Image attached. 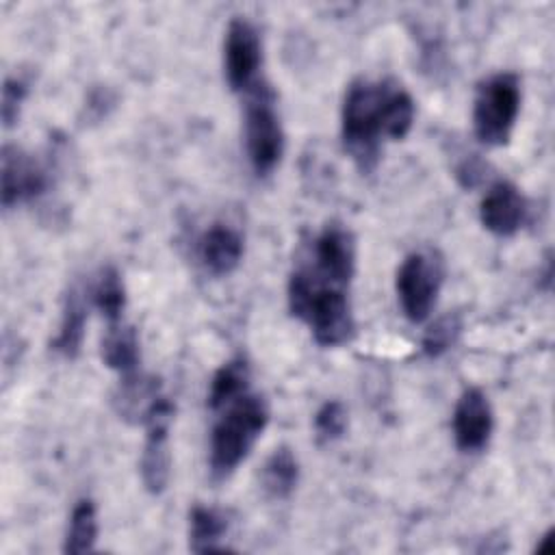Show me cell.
Listing matches in <instances>:
<instances>
[{
	"label": "cell",
	"instance_id": "8fae6325",
	"mask_svg": "<svg viewBox=\"0 0 555 555\" xmlns=\"http://www.w3.org/2000/svg\"><path fill=\"white\" fill-rule=\"evenodd\" d=\"M494 416L488 397L479 388H466L453 410V438L460 451L477 453L492 436Z\"/></svg>",
	"mask_w": 555,
	"mask_h": 555
},
{
	"label": "cell",
	"instance_id": "e0dca14e",
	"mask_svg": "<svg viewBox=\"0 0 555 555\" xmlns=\"http://www.w3.org/2000/svg\"><path fill=\"white\" fill-rule=\"evenodd\" d=\"M299 481V462L288 447H278L260 470V486L273 501L288 499Z\"/></svg>",
	"mask_w": 555,
	"mask_h": 555
},
{
	"label": "cell",
	"instance_id": "44dd1931",
	"mask_svg": "<svg viewBox=\"0 0 555 555\" xmlns=\"http://www.w3.org/2000/svg\"><path fill=\"white\" fill-rule=\"evenodd\" d=\"M91 301L100 310V314L115 325L121 321L126 308V288L119 271L115 267H104L91 286Z\"/></svg>",
	"mask_w": 555,
	"mask_h": 555
},
{
	"label": "cell",
	"instance_id": "9c48e42d",
	"mask_svg": "<svg viewBox=\"0 0 555 555\" xmlns=\"http://www.w3.org/2000/svg\"><path fill=\"white\" fill-rule=\"evenodd\" d=\"M321 280L347 288L356 273V238L340 223L325 225L314 238V267Z\"/></svg>",
	"mask_w": 555,
	"mask_h": 555
},
{
	"label": "cell",
	"instance_id": "5b68a950",
	"mask_svg": "<svg viewBox=\"0 0 555 555\" xmlns=\"http://www.w3.org/2000/svg\"><path fill=\"white\" fill-rule=\"evenodd\" d=\"M245 147L256 176H269L284 154V130L273 106V93L256 85L245 106Z\"/></svg>",
	"mask_w": 555,
	"mask_h": 555
},
{
	"label": "cell",
	"instance_id": "ba28073f",
	"mask_svg": "<svg viewBox=\"0 0 555 555\" xmlns=\"http://www.w3.org/2000/svg\"><path fill=\"white\" fill-rule=\"evenodd\" d=\"M262 63V43L256 26L243 17L228 24L223 41V69L232 91H251L258 82V69Z\"/></svg>",
	"mask_w": 555,
	"mask_h": 555
},
{
	"label": "cell",
	"instance_id": "603a6c76",
	"mask_svg": "<svg viewBox=\"0 0 555 555\" xmlns=\"http://www.w3.org/2000/svg\"><path fill=\"white\" fill-rule=\"evenodd\" d=\"M347 431V408L340 401H325L314 414V438L319 444H332Z\"/></svg>",
	"mask_w": 555,
	"mask_h": 555
},
{
	"label": "cell",
	"instance_id": "7a4b0ae2",
	"mask_svg": "<svg viewBox=\"0 0 555 555\" xmlns=\"http://www.w3.org/2000/svg\"><path fill=\"white\" fill-rule=\"evenodd\" d=\"M288 310L308 323L314 340L336 347L353 336V314L345 288L321 280L310 267H301L288 278Z\"/></svg>",
	"mask_w": 555,
	"mask_h": 555
},
{
	"label": "cell",
	"instance_id": "3957f363",
	"mask_svg": "<svg viewBox=\"0 0 555 555\" xmlns=\"http://www.w3.org/2000/svg\"><path fill=\"white\" fill-rule=\"evenodd\" d=\"M269 423V405L260 395H243L228 405L210 434V473L215 479L230 477L249 455Z\"/></svg>",
	"mask_w": 555,
	"mask_h": 555
},
{
	"label": "cell",
	"instance_id": "277c9868",
	"mask_svg": "<svg viewBox=\"0 0 555 555\" xmlns=\"http://www.w3.org/2000/svg\"><path fill=\"white\" fill-rule=\"evenodd\" d=\"M520 111V82L516 74L501 72L486 78L475 95L473 126L481 143L501 147L509 141Z\"/></svg>",
	"mask_w": 555,
	"mask_h": 555
},
{
	"label": "cell",
	"instance_id": "30bf717a",
	"mask_svg": "<svg viewBox=\"0 0 555 555\" xmlns=\"http://www.w3.org/2000/svg\"><path fill=\"white\" fill-rule=\"evenodd\" d=\"M2 206L13 208L37 199L48 189V171L17 145L2 147Z\"/></svg>",
	"mask_w": 555,
	"mask_h": 555
},
{
	"label": "cell",
	"instance_id": "7402d4cb",
	"mask_svg": "<svg viewBox=\"0 0 555 555\" xmlns=\"http://www.w3.org/2000/svg\"><path fill=\"white\" fill-rule=\"evenodd\" d=\"M462 334V319L455 312H449L440 319H436L423 334L421 347L423 353L429 358H440L442 353H447L460 338Z\"/></svg>",
	"mask_w": 555,
	"mask_h": 555
},
{
	"label": "cell",
	"instance_id": "484cf974",
	"mask_svg": "<svg viewBox=\"0 0 555 555\" xmlns=\"http://www.w3.org/2000/svg\"><path fill=\"white\" fill-rule=\"evenodd\" d=\"M551 535H553V531H551V529H548V531L542 535L540 544L535 546V551H538V553H544V551H546V546H548V542H551Z\"/></svg>",
	"mask_w": 555,
	"mask_h": 555
},
{
	"label": "cell",
	"instance_id": "8992f818",
	"mask_svg": "<svg viewBox=\"0 0 555 555\" xmlns=\"http://www.w3.org/2000/svg\"><path fill=\"white\" fill-rule=\"evenodd\" d=\"M444 280V264L436 251H412L397 271L395 288L403 314L412 323H423L436 306Z\"/></svg>",
	"mask_w": 555,
	"mask_h": 555
},
{
	"label": "cell",
	"instance_id": "4fadbf2b",
	"mask_svg": "<svg viewBox=\"0 0 555 555\" xmlns=\"http://www.w3.org/2000/svg\"><path fill=\"white\" fill-rule=\"evenodd\" d=\"M243 249V236L225 223L210 225L199 238V260L204 269L217 278L230 275L241 264Z\"/></svg>",
	"mask_w": 555,
	"mask_h": 555
},
{
	"label": "cell",
	"instance_id": "d6986e66",
	"mask_svg": "<svg viewBox=\"0 0 555 555\" xmlns=\"http://www.w3.org/2000/svg\"><path fill=\"white\" fill-rule=\"evenodd\" d=\"M228 531L225 516L215 507L195 505L189 514V546L195 553H215L228 551L219 544L223 533Z\"/></svg>",
	"mask_w": 555,
	"mask_h": 555
},
{
	"label": "cell",
	"instance_id": "9a60e30c",
	"mask_svg": "<svg viewBox=\"0 0 555 555\" xmlns=\"http://www.w3.org/2000/svg\"><path fill=\"white\" fill-rule=\"evenodd\" d=\"M249 377H251V371L243 356H234L228 362H223L210 379V388H208L210 410L228 408L234 401H238L243 395H247Z\"/></svg>",
	"mask_w": 555,
	"mask_h": 555
},
{
	"label": "cell",
	"instance_id": "7c38bea8",
	"mask_svg": "<svg viewBox=\"0 0 555 555\" xmlns=\"http://www.w3.org/2000/svg\"><path fill=\"white\" fill-rule=\"evenodd\" d=\"M479 219L483 228L496 236H512L527 219V199L505 180L494 182L479 204Z\"/></svg>",
	"mask_w": 555,
	"mask_h": 555
},
{
	"label": "cell",
	"instance_id": "ac0fdd59",
	"mask_svg": "<svg viewBox=\"0 0 555 555\" xmlns=\"http://www.w3.org/2000/svg\"><path fill=\"white\" fill-rule=\"evenodd\" d=\"M102 360L108 369L119 371V373H132L137 371L141 351H139V336L132 325L115 323L108 325L102 345H100Z\"/></svg>",
	"mask_w": 555,
	"mask_h": 555
},
{
	"label": "cell",
	"instance_id": "2e32d148",
	"mask_svg": "<svg viewBox=\"0 0 555 555\" xmlns=\"http://www.w3.org/2000/svg\"><path fill=\"white\" fill-rule=\"evenodd\" d=\"M87 301L85 295L78 288H72L65 297L63 304V314H61V325L59 334L52 340V349L63 356V358H76L82 338H85V325H87Z\"/></svg>",
	"mask_w": 555,
	"mask_h": 555
},
{
	"label": "cell",
	"instance_id": "6da1fadb",
	"mask_svg": "<svg viewBox=\"0 0 555 555\" xmlns=\"http://www.w3.org/2000/svg\"><path fill=\"white\" fill-rule=\"evenodd\" d=\"M414 121L412 95L390 80H356L345 93L340 130L345 150L362 171L377 165L382 141L403 139Z\"/></svg>",
	"mask_w": 555,
	"mask_h": 555
},
{
	"label": "cell",
	"instance_id": "52a82bcc",
	"mask_svg": "<svg viewBox=\"0 0 555 555\" xmlns=\"http://www.w3.org/2000/svg\"><path fill=\"white\" fill-rule=\"evenodd\" d=\"M173 418V405L167 397H160L150 410L145 425V442L141 451V481L150 494H160L167 488L171 473L169 453V425Z\"/></svg>",
	"mask_w": 555,
	"mask_h": 555
},
{
	"label": "cell",
	"instance_id": "d4e9b609",
	"mask_svg": "<svg viewBox=\"0 0 555 555\" xmlns=\"http://www.w3.org/2000/svg\"><path fill=\"white\" fill-rule=\"evenodd\" d=\"M483 171H486L483 163H481L477 156H468V158L462 160V165L457 167V173H455V176H457V180H460L462 186L470 189V186H475V184L483 178Z\"/></svg>",
	"mask_w": 555,
	"mask_h": 555
},
{
	"label": "cell",
	"instance_id": "ffe728a7",
	"mask_svg": "<svg viewBox=\"0 0 555 555\" xmlns=\"http://www.w3.org/2000/svg\"><path fill=\"white\" fill-rule=\"evenodd\" d=\"M98 540V509L91 499H80L72 514H69V525L65 531V542L63 551L65 553H89L93 551Z\"/></svg>",
	"mask_w": 555,
	"mask_h": 555
},
{
	"label": "cell",
	"instance_id": "5bb4252c",
	"mask_svg": "<svg viewBox=\"0 0 555 555\" xmlns=\"http://www.w3.org/2000/svg\"><path fill=\"white\" fill-rule=\"evenodd\" d=\"M160 397V382L156 377L132 371L124 375L117 390L113 392V408L119 414V418L143 425L150 410Z\"/></svg>",
	"mask_w": 555,
	"mask_h": 555
},
{
	"label": "cell",
	"instance_id": "cb8c5ba5",
	"mask_svg": "<svg viewBox=\"0 0 555 555\" xmlns=\"http://www.w3.org/2000/svg\"><path fill=\"white\" fill-rule=\"evenodd\" d=\"M28 95V85L13 76V78H7L4 85H2V102H0V115H2V124L4 128H11L17 124L20 119V111H22V104Z\"/></svg>",
	"mask_w": 555,
	"mask_h": 555
}]
</instances>
